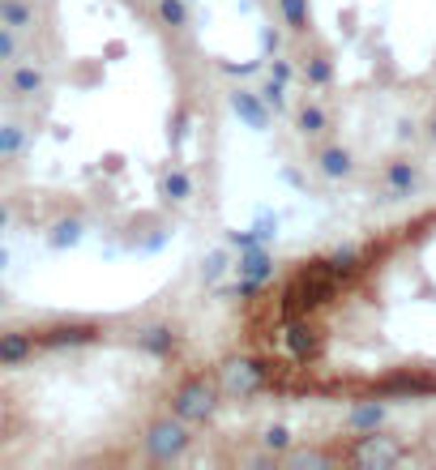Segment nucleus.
Listing matches in <instances>:
<instances>
[{
    "label": "nucleus",
    "instance_id": "f257e3e1",
    "mask_svg": "<svg viewBox=\"0 0 436 470\" xmlns=\"http://www.w3.org/2000/svg\"><path fill=\"white\" fill-rule=\"evenodd\" d=\"M218 406V385L210 376H189L175 394H171V415L184 423H201L210 420Z\"/></svg>",
    "mask_w": 436,
    "mask_h": 470
},
{
    "label": "nucleus",
    "instance_id": "f03ea898",
    "mask_svg": "<svg viewBox=\"0 0 436 470\" xmlns=\"http://www.w3.org/2000/svg\"><path fill=\"white\" fill-rule=\"evenodd\" d=\"M193 445V436H189V428L184 420H159L150 423V432H145V453H150V462H175V458H184Z\"/></svg>",
    "mask_w": 436,
    "mask_h": 470
},
{
    "label": "nucleus",
    "instance_id": "7ed1b4c3",
    "mask_svg": "<svg viewBox=\"0 0 436 470\" xmlns=\"http://www.w3.org/2000/svg\"><path fill=\"white\" fill-rule=\"evenodd\" d=\"M283 347L291 351L295 364H313L321 347H325V338H321V329L308 317H291V321H283Z\"/></svg>",
    "mask_w": 436,
    "mask_h": 470
},
{
    "label": "nucleus",
    "instance_id": "20e7f679",
    "mask_svg": "<svg viewBox=\"0 0 436 470\" xmlns=\"http://www.w3.org/2000/svg\"><path fill=\"white\" fill-rule=\"evenodd\" d=\"M269 368L266 359H236V364H227V389L240 397H257L261 389H269Z\"/></svg>",
    "mask_w": 436,
    "mask_h": 470
},
{
    "label": "nucleus",
    "instance_id": "39448f33",
    "mask_svg": "<svg viewBox=\"0 0 436 470\" xmlns=\"http://www.w3.org/2000/svg\"><path fill=\"white\" fill-rule=\"evenodd\" d=\"M98 325L90 321H60V325H48V329H39L35 334V343L48 351H60V347H90V343H98Z\"/></svg>",
    "mask_w": 436,
    "mask_h": 470
},
{
    "label": "nucleus",
    "instance_id": "423d86ee",
    "mask_svg": "<svg viewBox=\"0 0 436 470\" xmlns=\"http://www.w3.org/2000/svg\"><path fill=\"white\" fill-rule=\"evenodd\" d=\"M398 458H402V449L393 445L389 436H377V428L368 436H360L355 449H351V462H360V466H393Z\"/></svg>",
    "mask_w": 436,
    "mask_h": 470
},
{
    "label": "nucleus",
    "instance_id": "0eeeda50",
    "mask_svg": "<svg viewBox=\"0 0 436 470\" xmlns=\"http://www.w3.org/2000/svg\"><path fill=\"white\" fill-rule=\"evenodd\" d=\"M231 112H236L253 133H266V128H269V107H266V99H261L257 90H244V86H240V90H231Z\"/></svg>",
    "mask_w": 436,
    "mask_h": 470
},
{
    "label": "nucleus",
    "instance_id": "6e6552de",
    "mask_svg": "<svg viewBox=\"0 0 436 470\" xmlns=\"http://www.w3.org/2000/svg\"><path fill=\"white\" fill-rule=\"evenodd\" d=\"M35 334L30 329H4L0 334V368H18V364H26L30 355H35Z\"/></svg>",
    "mask_w": 436,
    "mask_h": 470
},
{
    "label": "nucleus",
    "instance_id": "1a4fd4ad",
    "mask_svg": "<svg viewBox=\"0 0 436 470\" xmlns=\"http://www.w3.org/2000/svg\"><path fill=\"white\" fill-rule=\"evenodd\" d=\"M137 347L154 359H171L180 351V334L171 325H145V329H137Z\"/></svg>",
    "mask_w": 436,
    "mask_h": 470
},
{
    "label": "nucleus",
    "instance_id": "9d476101",
    "mask_svg": "<svg viewBox=\"0 0 436 470\" xmlns=\"http://www.w3.org/2000/svg\"><path fill=\"white\" fill-rule=\"evenodd\" d=\"M236 274H240V278H253V282H269V278H274V257L266 252V244H257V248H240Z\"/></svg>",
    "mask_w": 436,
    "mask_h": 470
},
{
    "label": "nucleus",
    "instance_id": "9b49d317",
    "mask_svg": "<svg viewBox=\"0 0 436 470\" xmlns=\"http://www.w3.org/2000/svg\"><path fill=\"white\" fill-rule=\"evenodd\" d=\"M385 423V402H360L351 415H346V428L351 432H372V428H381Z\"/></svg>",
    "mask_w": 436,
    "mask_h": 470
},
{
    "label": "nucleus",
    "instance_id": "f8f14e48",
    "mask_svg": "<svg viewBox=\"0 0 436 470\" xmlns=\"http://www.w3.org/2000/svg\"><path fill=\"white\" fill-rule=\"evenodd\" d=\"M0 26H9V30H35V9L26 0H0Z\"/></svg>",
    "mask_w": 436,
    "mask_h": 470
},
{
    "label": "nucleus",
    "instance_id": "ddd939ff",
    "mask_svg": "<svg viewBox=\"0 0 436 470\" xmlns=\"http://www.w3.org/2000/svg\"><path fill=\"white\" fill-rule=\"evenodd\" d=\"M415 180H419V172H415L411 163H402V158H398V163H389V167H385L389 197H407V193L415 189Z\"/></svg>",
    "mask_w": 436,
    "mask_h": 470
},
{
    "label": "nucleus",
    "instance_id": "4468645a",
    "mask_svg": "<svg viewBox=\"0 0 436 470\" xmlns=\"http://www.w3.org/2000/svg\"><path fill=\"white\" fill-rule=\"evenodd\" d=\"M321 175H330V180H342V175H351V150H342V146H330V150H321Z\"/></svg>",
    "mask_w": 436,
    "mask_h": 470
},
{
    "label": "nucleus",
    "instance_id": "2eb2a0df",
    "mask_svg": "<svg viewBox=\"0 0 436 470\" xmlns=\"http://www.w3.org/2000/svg\"><path fill=\"white\" fill-rule=\"evenodd\" d=\"M325 270H330V278H339V282L355 278L360 274V252L355 248H339L334 257H325Z\"/></svg>",
    "mask_w": 436,
    "mask_h": 470
},
{
    "label": "nucleus",
    "instance_id": "dca6fc26",
    "mask_svg": "<svg viewBox=\"0 0 436 470\" xmlns=\"http://www.w3.org/2000/svg\"><path fill=\"white\" fill-rule=\"evenodd\" d=\"M82 235H86V227L77 223V219H60V223L51 227L48 244L56 248V252H65V248H77V244H82Z\"/></svg>",
    "mask_w": 436,
    "mask_h": 470
},
{
    "label": "nucleus",
    "instance_id": "f3484780",
    "mask_svg": "<svg viewBox=\"0 0 436 470\" xmlns=\"http://www.w3.org/2000/svg\"><path fill=\"white\" fill-rule=\"evenodd\" d=\"M154 13H159L163 26L184 30V26H189V0H154Z\"/></svg>",
    "mask_w": 436,
    "mask_h": 470
},
{
    "label": "nucleus",
    "instance_id": "a211bd4d",
    "mask_svg": "<svg viewBox=\"0 0 436 470\" xmlns=\"http://www.w3.org/2000/svg\"><path fill=\"white\" fill-rule=\"evenodd\" d=\"M43 86H48V77H43L39 65H22V69H13V90H18V95L30 99V95H39Z\"/></svg>",
    "mask_w": 436,
    "mask_h": 470
},
{
    "label": "nucleus",
    "instance_id": "6ab92c4d",
    "mask_svg": "<svg viewBox=\"0 0 436 470\" xmlns=\"http://www.w3.org/2000/svg\"><path fill=\"white\" fill-rule=\"evenodd\" d=\"M26 128L22 124H0V158H18V154H26Z\"/></svg>",
    "mask_w": 436,
    "mask_h": 470
},
{
    "label": "nucleus",
    "instance_id": "aec40b11",
    "mask_svg": "<svg viewBox=\"0 0 436 470\" xmlns=\"http://www.w3.org/2000/svg\"><path fill=\"white\" fill-rule=\"evenodd\" d=\"M330 128V116H325V107H316V103H304L300 107V133L304 137H321Z\"/></svg>",
    "mask_w": 436,
    "mask_h": 470
},
{
    "label": "nucleus",
    "instance_id": "412c9836",
    "mask_svg": "<svg viewBox=\"0 0 436 470\" xmlns=\"http://www.w3.org/2000/svg\"><path fill=\"white\" fill-rule=\"evenodd\" d=\"M163 193H167V201H175V205L193 197V180H189V172H180V167H175V172H167V180H163Z\"/></svg>",
    "mask_w": 436,
    "mask_h": 470
},
{
    "label": "nucleus",
    "instance_id": "4be33fe9",
    "mask_svg": "<svg viewBox=\"0 0 436 470\" xmlns=\"http://www.w3.org/2000/svg\"><path fill=\"white\" fill-rule=\"evenodd\" d=\"M278 9H283V18L295 35H304L308 30V0H278Z\"/></svg>",
    "mask_w": 436,
    "mask_h": 470
},
{
    "label": "nucleus",
    "instance_id": "5701e85b",
    "mask_svg": "<svg viewBox=\"0 0 436 470\" xmlns=\"http://www.w3.org/2000/svg\"><path fill=\"white\" fill-rule=\"evenodd\" d=\"M261 99H266V107H274V112H283L287 107V81H278V77H269L266 86L257 90Z\"/></svg>",
    "mask_w": 436,
    "mask_h": 470
},
{
    "label": "nucleus",
    "instance_id": "b1692460",
    "mask_svg": "<svg viewBox=\"0 0 436 470\" xmlns=\"http://www.w3.org/2000/svg\"><path fill=\"white\" fill-rule=\"evenodd\" d=\"M304 77H308L313 86H330V77H334V65H330L325 56H313V60H308V69H304Z\"/></svg>",
    "mask_w": 436,
    "mask_h": 470
},
{
    "label": "nucleus",
    "instance_id": "393cba45",
    "mask_svg": "<svg viewBox=\"0 0 436 470\" xmlns=\"http://www.w3.org/2000/svg\"><path fill=\"white\" fill-rule=\"evenodd\" d=\"M261 445L269 449V453H287L291 449V432L283 428V423H274V428H266V436H261Z\"/></svg>",
    "mask_w": 436,
    "mask_h": 470
},
{
    "label": "nucleus",
    "instance_id": "a878e982",
    "mask_svg": "<svg viewBox=\"0 0 436 470\" xmlns=\"http://www.w3.org/2000/svg\"><path fill=\"white\" fill-rule=\"evenodd\" d=\"M222 270H227V252H210V257H206V266H201V282H206V287H214L218 278H222Z\"/></svg>",
    "mask_w": 436,
    "mask_h": 470
},
{
    "label": "nucleus",
    "instance_id": "bb28decb",
    "mask_svg": "<svg viewBox=\"0 0 436 470\" xmlns=\"http://www.w3.org/2000/svg\"><path fill=\"white\" fill-rule=\"evenodd\" d=\"M253 231H257V240H261V244H269V240L278 235V214H257Z\"/></svg>",
    "mask_w": 436,
    "mask_h": 470
},
{
    "label": "nucleus",
    "instance_id": "cd10ccee",
    "mask_svg": "<svg viewBox=\"0 0 436 470\" xmlns=\"http://www.w3.org/2000/svg\"><path fill=\"white\" fill-rule=\"evenodd\" d=\"M287 466L304 470V466H330V453H291Z\"/></svg>",
    "mask_w": 436,
    "mask_h": 470
},
{
    "label": "nucleus",
    "instance_id": "c85d7f7f",
    "mask_svg": "<svg viewBox=\"0 0 436 470\" xmlns=\"http://www.w3.org/2000/svg\"><path fill=\"white\" fill-rule=\"evenodd\" d=\"M18 30H9V26H0V60H18V39H13Z\"/></svg>",
    "mask_w": 436,
    "mask_h": 470
},
{
    "label": "nucleus",
    "instance_id": "c756f323",
    "mask_svg": "<svg viewBox=\"0 0 436 470\" xmlns=\"http://www.w3.org/2000/svg\"><path fill=\"white\" fill-rule=\"evenodd\" d=\"M261 69V60H244V65H236V60H222V73H231V77H253Z\"/></svg>",
    "mask_w": 436,
    "mask_h": 470
},
{
    "label": "nucleus",
    "instance_id": "7c9ffc66",
    "mask_svg": "<svg viewBox=\"0 0 436 470\" xmlns=\"http://www.w3.org/2000/svg\"><path fill=\"white\" fill-rule=\"evenodd\" d=\"M227 244H236V248H257L261 240H257V231H227Z\"/></svg>",
    "mask_w": 436,
    "mask_h": 470
},
{
    "label": "nucleus",
    "instance_id": "2f4dec72",
    "mask_svg": "<svg viewBox=\"0 0 436 470\" xmlns=\"http://www.w3.org/2000/svg\"><path fill=\"white\" fill-rule=\"evenodd\" d=\"M269 77H278V81H291V65H287V60H274V65H269Z\"/></svg>",
    "mask_w": 436,
    "mask_h": 470
},
{
    "label": "nucleus",
    "instance_id": "473e14b6",
    "mask_svg": "<svg viewBox=\"0 0 436 470\" xmlns=\"http://www.w3.org/2000/svg\"><path fill=\"white\" fill-rule=\"evenodd\" d=\"M261 43H266V51H274V48H278V35H274V30H266V35H261Z\"/></svg>",
    "mask_w": 436,
    "mask_h": 470
},
{
    "label": "nucleus",
    "instance_id": "72a5a7b5",
    "mask_svg": "<svg viewBox=\"0 0 436 470\" xmlns=\"http://www.w3.org/2000/svg\"><path fill=\"white\" fill-rule=\"evenodd\" d=\"M9 227V210H4V201H0V231Z\"/></svg>",
    "mask_w": 436,
    "mask_h": 470
},
{
    "label": "nucleus",
    "instance_id": "f704fd0d",
    "mask_svg": "<svg viewBox=\"0 0 436 470\" xmlns=\"http://www.w3.org/2000/svg\"><path fill=\"white\" fill-rule=\"evenodd\" d=\"M4 266H9V252H4V248H0V270H4Z\"/></svg>",
    "mask_w": 436,
    "mask_h": 470
},
{
    "label": "nucleus",
    "instance_id": "c9c22d12",
    "mask_svg": "<svg viewBox=\"0 0 436 470\" xmlns=\"http://www.w3.org/2000/svg\"><path fill=\"white\" fill-rule=\"evenodd\" d=\"M428 128H432V142H436V116H432V124H428Z\"/></svg>",
    "mask_w": 436,
    "mask_h": 470
},
{
    "label": "nucleus",
    "instance_id": "e433bc0d",
    "mask_svg": "<svg viewBox=\"0 0 436 470\" xmlns=\"http://www.w3.org/2000/svg\"><path fill=\"white\" fill-rule=\"evenodd\" d=\"M0 308H4V291H0Z\"/></svg>",
    "mask_w": 436,
    "mask_h": 470
}]
</instances>
